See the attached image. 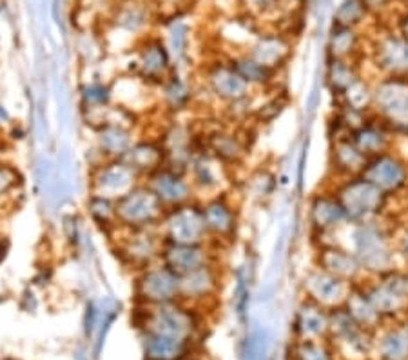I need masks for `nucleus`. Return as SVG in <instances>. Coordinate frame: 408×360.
Segmentation results:
<instances>
[{
	"label": "nucleus",
	"mask_w": 408,
	"mask_h": 360,
	"mask_svg": "<svg viewBox=\"0 0 408 360\" xmlns=\"http://www.w3.org/2000/svg\"><path fill=\"white\" fill-rule=\"evenodd\" d=\"M390 219L392 217L365 224L346 226L350 237L346 245L357 256L365 277H379L398 267H403L394 240V231L398 224H390L388 222Z\"/></svg>",
	"instance_id": "f257e3e1"
},
{
	"label": "nucleus",
	"mask_w": 408,
	"mask_h": 360,
	"mask_svg": "<svg viewBox=\"0 0 408 360\" xmlns=\"http://www.w3.org/2000/svg\"><path fill=\"white\" fill-rule=\"evenodd\" d=\"M327 186L336 193L337 200L345 209L348 224H365L392 217L390 213L392 200L361 175L331 180V184Z\"/></svg>",
	"instance_id": "f03ea898"
},
{
	"label": "nucleus",
	"mask_w": 408,
	"mask_h": 360,
	"mask_svg": "<svg viewBox=\"0 0 408 360\" xmlns=\"http://www.w3.org/2000/svg\"><path fill=\"white\" fill-rule=\"evenodd\" d=\"M203 88L211 99L220 102L227 110V113L236 111V119L253 117V99L256 91L236 73V69L229 64V60L207 64L203 73Z\"/></svg>",
	"instance_id": "7ed1b4c3"
},
{
	"label": "nucleus",
	"mask_w": 408,
	"mask_h": 360,
	"mask_svg": "<svg viewBox=\"0 0 408 360\" xmlns=\"http://www.w3.org/2000/svg\"><path fill=\"white\" fill-rule=\"evenodd\" d=\"M372 115L390 128L396 141L408 139V77L381 75L374 79Z\"/></svg>",
	"instance_id": "20e7f679"
},
{
	"label": "nucleus",
	"mask_w": 408,
	"mask_h": 360,
	"mask_svg": "<svg viewBox=\"0 0 408 360\" xmlns=\"http://www.w3.org/2000/svg\"><path fill=\"white\" fill-rule=\"evenodd\" d=\"M164 237L158 228L151 230H118L111 237V245L118 262L133 275L160 262Z\"/></svg>",
	"instance_id": "39448f33"
},
{
	"label": "nucleus",
	"mask_w": 408,
	"mask_h": 360,
	"mask_svg": "<svg viewBox=\"0 0 408 360\" xmlns=\"http://www.w3.org/2000/svg\"><path fill=\"white\" fill-rule=\"evenodd\" d=\"M359 284L383 320L408 315V269L405 266L379 277H367Z\"/></svg>",
	"instance_id": "423d86ee"
},
{
	"label": "nucleus",
	"mask_w": 408,
	"mask_h": 360,
	"mask_svg": "<svg viewBox=\"0 0 408 360\" xmlns=\"http://www.w3.org/2000/svg\"><path fill=\"white\" fill-rule=\"evenodd\" d=\"M166 206L145 182L116 200L118 230H151L158 228L166 215Z\"/></svg>",
	"instance_id": "0eeeda50"
},
{
	"label": "nucleus",
	"mask_w": 408,
	"mask_h": 360,
	"mask_svg": "<svg viewBox=\"0 0 408 360\" xmlns=\"http://www.w3.org/2000/svg\"><path fill=\"white\" fill-rule=\"evenodd\" d=\"M361 177L374 184L392 202L408 197V157L399 152L398 146L390 152L367 158Z\"/></svg>",
	"instance_id": "6e6552de"
},
{
	"label": "nucleus",
	"mask_w": 408,
	"mask_h": 360,
	"mask_svg": "<svg viewBox=\"0 0 408 360\" xmlns=\"http://www.w3.org/2000/svg\"><path fill=\"white\" fill-rule=\"evenodd\" d=\"M305 224L312 242L332 239L348 226L345 209L329 186L309 195L305 202Z\"/></svg>",
	"instance_id": "1a4fd4ad"
},
{
	"label": "nucleus",
	"mask_w": 408,
	"mask_h": 360,
	"mask_svg": "<svg viewBox=\"0 0 408 360\" xmlns=\"http://www.w3.org/2000/svg\"><path fill=\"white\" fill-rule=\"evenodd\" d=\"M202 204L203 220H205L207 233H209V244L218 251L225 245L234 244V240L240 233V206L231 197L229 191L212 195L200 200Z\"/></svg>",
	"instance_id": "9d476101"
},
{
	"label": "nucleus",
	"mask_w": 408,
	"mask_h": 360,
	"mask_svg": "<svg viewBox=\"0 0 408 360\" xmlns=\"http://www.w3.org/2000/svg\"><path fill=\"white\" fill-rule=\"evenodd\" d=\"M158 230L169 244H209L200 200L166 209Z\"/></svg>",
	"instance_id": "9b49d317"
},
{
	"label": "nucleus",
	"mask_w": 408,
	"mask_h": 360,
	"mask_svg": "<svg viewBox=\"0 0 408 360\" xmlns=\"http://www.w3.org/2000/svg\"><path fill=\"white\" fill-rule=\"evenodd\" d=\"M133 291L136 304L160 306L178 302L181 295V278L162 262L145 267L133 275Z\"/></svg>",
	"instance_id": "f8f14e48"
},
{
	"label": "nucleus",
	"mask_w": 408,
	"mask_h": 360,
	"mask_svg": "<svg viewBox=\"0 0 408 360\" xmlns=\"http://www.w3.org/2000/svg\"><path fill=\"white\" fill-rule=\"evenodd\" d=\"M144 182V178L124 158L100 160L89 167V193L118 200Z\"/></svg>",
	"instance_id": "ddd939ff"
},
{
	"label": "nucleus",
	"mask_w": 408,
	"mask_h": 360,
	"mask_svg": "<svg viewBox=\"0 0 408 360\" xmlns=\"http://www.w3.org/2000/svg\"><path fill=\"white\" fill-rule=\"evenodd\" d=\"M312 244H314L312 266L321 267L348 284H359L367 278L357 256L352 253V250L346 244H341L337 239L320 240V242H312Z\"/></svg>",
	"instance_id": "4468645a"
},
{
	"label": "nucleus",
	"mask_w": 408,
	"mask_h": 360,
	"mask_svg": "<svg viewBox=\"0 0 408 360\" xmlns=\"http://www.w3.org/2000/svg\"><path fill=\"white\" fill-rule=\"evenodd\" d=\"M354 284L341 280L336 275L310 266L301 277V297L309 298L312 302L320 304L327 309H334L343 306L346 295L350 293Z\"/></svg>",
	"instance_id": "2eb2a0df"
},
{
	"label": "nucleus",
	"mask_w": 408,
	"mask_h": 360,
	"mask_svg": "<svg viewBox=\"0 0 408 360\" xmlns=\"http://www.w3.org/2000/svg\"><path fill=\"white\" fill-rule=\"evenodd\" d=\"M144 182L153 189V193L160 199V202L167 209L198 200V195L192 188L189 175L176 167L167 166V164L151 173L149 177H145Z\"/></svg>",
	"instance_id": "dca6fc26"
},
{
	"label": "nucleus",
	"mask_w": 408,
	"mask_h": 360,
	"mask_svg": "<svg viewBox=\"0 0 408 360\" xmlns=\"http://www.w3.org/2000/svg\"><path fill=\"white\" fill-rule=\"evenodd\" d=\"M203 142V152L220 160L223 166L233 169L236 166H242L243 160L248 155V141L245 139L242 131L231 125H218L214 130L200 133Z\"/></svg>",
	"instance_id": "f3484780"
},
{
	"label": "nucleus",
	"mask_w": 408,
	"mask_h": 360,
	"mask_svg": "<svg viewBox=\"0 0 408 360\" xmlns=\"http://www.w3.org/2000/svg\"><path fill=\"white\" fill-rule=\"evenodd\" d=\"M93 152L100 160L125 158L138 141L133 124L127 120H105L103 124L93 128Z\"/></svg>",
	"instance_id": "a211bd4d"
},
{
	"label": "nucleus",
	"mask_w": 408,
	"mask_h": 360,
	"mask_svg": "<svg viewBox=\"0 0 408 360\" xmlns=\"http://www.w3.org/2000/svg\"><path fill=\"white\" fill-rule=\"evenodd\" d=\"M181 278V295L180 300L187 306L200 308L211 302L220 295L223 284L222 266L216 262L205 264L196 272L183 275Z\"/></svg>",
	"instance_id": "6ab92c4d"
},
{
	"label": "nucleus",
	"mask_w": 408,
	"mask_h": 360,
	"mask_svg": "<svg viewBox=\"0 0 408 360\" xmlns=\"http://www.w3.org/2000/svg\"><path fill=\"white\" fill-rule=\"evenodd\" d=\"M227 166H223L222 162L209 155V153H198L187 167V175L191 178V184L198 195V200H203L212 195L223 193L225 182L229 178Z\"/></svg>",
	"instance_id": "aec40b11"
},
{
	"label": "nucleus",
	"mask_w": 408,
	"mask_h": 360,
	"mask_svg": "<svg viewBox=\"0 0 408 360\" xmlns=\"http://www.w3.org/2000/svg\"><path fill=\"white\" fill-rule=\"evenodd\" d=\"M216 248L211 244H164L162 250V264H166L170 272H175L178 277H183L187 273L196 272L205 264L218 261Z\"/></svg>",
	"instance_id": "412c9836"
},
{
	"label": "nucleus",
	"mask_w": 408,
	"mask_h": 360,
	"mask_svg": "<svg viewBox=\"0 0 408 360\" xmlns=\"http://www.w3.org/2000/svg\"><path fill=\"white\" fill-rule=\"evenodd\" d=\"M175 69V60L162 40H147L136 53L135 75L155 88H158Z\"/></svg>",
	"instance_id": "4be33fe9"
},
{
	"label": "nucleus",
	"mask_w": 408,
	"mask_h": 360,
	"mask_svg": "<svg viewBox=\"0 0 408 360\" xmlns=\"http://www.w3.org/2000/svg\"><path fill=\"white\" fill-rule=\"evenodd\" d=\"M348 136L367 158L390 152L396 147V142H398L390 128L383 124L381 120L376 119L374 115L368 117L361 125H357Z\"/></svg>",
	"instance_id": "5701e85b"
},
{
	"label": "nucleus",
	"mask_w": 408,
	"mask_h": 360,
	"mask_svg": "<svg viewBox=\"0 0 408 360\" xmlns=\"http://www.w3.org/2000/svg\"><path fill=\"white\" fill-rule=\"evenodd\" d=\"M370 60L376 66L377 77L403 75L408 77V42L399 35H387L377 40Z\"/></svg>",
	"instance_id": "b1692460"
},
{
	"label": "nucleus",
	"mask_w": 408,
	"mask_h": 360,
	"mask_svg": "<svg viewBox=\"0 0 408 360\" xmlns=\"http://www.w3.org/2000/svg\"><path fill=\"white\" fill-rule=\"evenodd\" d=\"M367 164V157L350 141V136L332 139L329 147V169L331 180L348 178L361 175L363 167Z\"/></svg>",
	"instance_id": "393cba45"
},
{
	"label": "nucleus",
	"mask_w": 408,
	"mask_h": 360,
	"mask_svg": "<svg viewBox=\"0 0 408 360\" xmlns=\"http://www.w3.org/2000/svg\"><path fill=\"white\" fill-rule=\"evenodd\" d=\"M296 333L301 340H320L331 329V309L301 297L294 317Z\"/></svg>",
	"instance_id": "a878e982"
},
{
	"label": "nucleus",
	"mask_w": 408,
	"mask_h": 360,
	"mask_svg": "<svg viewBox=\"0 0 408 360\" xmlns=\"http://www.w3.org/2000/svg\"><path fill=\"white\" fill-rule=\"evenodd\" d=\"M156 89H158V102L162 110H166L169 115H178L181 111L189 110L194 102L192 82L181 77L178 69H175Z\"/></svg>",
	"instance_id": "bb28decb"
},
{
	"label": "nucleus",
	"mask_w": 408,
	"mask_h": 360,
	"mask_svg": "<svg viewBox=\"0 0 408 360\" xmlns=\"http://www.w3.org/2000/svg\"><path fill=\"white\" fill-rule=\"evenodd\" d=\"M245 53L254 60H258L259 64L281 73V69L287 66V60L290 57V46L287 38L278 33H267V35H259L258 40L254 42L253 46H248Z\"/></svg>",
	"instance_id": "cd10ccee"
},
{
	"label": "nucleus",
	"mask_w": 408,
	"mask_h": 360,
	"mask_svg": "<svg viewBox=\"0 0 408 360\" xmlns=\"http://www.w3.org/2000/svg\"><path fill=\"white\" fill-rule=\"evenodd\" d=\"M229 64L236 69V73L242 77L245 82L254 89V91H272L278 88V71L267 68L253 57H248L247 53H238L234 57L227 58Z\"/></svg>",
	"instance_id": "c85d7f7f"
},
{
	"label": "nucleus",
	"mask_w": 408,
	"mask_h": 360,
	"mask_svg": "<svg viewBox=\"0 0 408 360\" xmlns=\"http://www.w3.org/2000/svg\"><path fill=\"white\" fill-rule=\"evenodd\" d=\"M124 160L145 180L158 167L166 166V152L158 139H138Z\"/></svg>",
	"instance_id": "c756f323"
},
{
	"label": "nucleus",
	"mask_w": 408,
	"mask_h": 360,
	"mask_svg": "<svg viewBox=\"0 0 408 360\" xmlns=\"http://www.w3.org/2000/svg\"><path fill=\"white\" fill-rule=\"evenodd\" d=\"M343 309L350 315V319L354 322L359 324L363 329H367L370 333L379 331V328H383V324H385L383 317L377 313V309L374 308V304L367 297L361 284L352 286L350 293L346 295L345 302H343Z\"/></svg>",
	"instance_id": "7c9ffc66"
},
{
	"label": "nucleus",
	"mask_w": 408,
	"mask_h": 360,
	"mask_svg": "<svg viewBox=\"0 0 408 360\" xmlns=\"http://www.w3.org/2000/svg\"><path fill=\"white\" fill-rule=\"evenodd\" d=\"M363 77L357 60H336V58H327L325 66V88L332 93L334 99L341 97L352 84Z\"/></svg>",
	"instance_id": "2f4dec72"
},
{
	"label": "nucleus",
	"mask_w": 408,
	"mask_h": 360,
	"mask_svg": "<svg viewBox=\"0 0 408 360\" xmlns=\"http://www.w3.org/2000/svg\"><path fill=\"white\" fill-rule=\"evenodd\" d=\"M359 44L361 38L354 27L337 26L334 24L327 44V58H336V60H357L359 57Z\"/></svg>",
	"instance_id": "473e14b6"
},
{
	"label": "nucleus",
	"mask_w": 408,
	"mask_h": 360,
	"mask_svg": "<svg viewBox=\"0 0 408 360\" xmlns=\"http://www.w3.org/2000/svg\"><path fill=\"white\" fill-rule=\"evenodd\" d=\"M86 211H88V217L91 219V222L109 239L118 231V224H116V200L89 193L88 200H86Z\"/></svg>",
	"instance_id": "72a5a7b5"
},
{
	"label": "nucleus",
	"mask_w": 408,
	"mask_h": 360,
	"mask_svg": "<svg viewBox=\"0 0 408 360\" xmlns=\"http://www.w3.org/2000/svg\"><path fill=\"white\" fill-rule=\"evenodd\" d=\"M111 104H113V89H111V84L103 82L100 79L88 80V82L82 84V88H80L82 113L103 110V108H107Z\"/></svg>",
	"instance_id": "f704fd0d"
},
{
	"label": "nucleus",
	"mask_w": 408,
	"mask_h": 360,
	"mask_svg": "<svg viewBox=\"0 0 408 360\" xmlns=\"http://www.w3.org/2000/svg\"><path fill=\"white\" fill-rule=\"evenodd\" d=\"M285 108H287V97L283 93H274L272 97L264 100L259 106H254L251 119L259 122V124H270L283 113Z\"/></svg>",
	"instance_id": "c9c22d12"
},
{
	"label": "nucleus",
	"mask_w": 408,
	"mask_h": 360,
	"mask_svg": "<svg viewBox=\"0 0 408 360\" xmlns=\"http://www.w3.org/2000/svg\"><path fill=\"white\" fill-rule=\"evenodd\" d=\"M365 13H367V8H365L363 0H343L337 8L336 16H334V24L356 29Z\"/></svg>",
	"instance_id": "e433bc0d"
},
{
	"label": "nucleus",
	"mask_w": 408,
	"mask_h": 360,
	"mask_svg": "<svg viewBox=\"0 0 408 360\" xmlns=\"http://www.w3.org/2000/svg\"><path fill=\"white\" fill-rule=\"evenodd\" d=\"M187 42H189V35H187L186 24H181V22L173 24V27H170V40L166 46L175 64L187 55Z\"/></svg>",
	"instance_id": "4c0bfd02"
},
{
	"label": "nucleus",
	"mask_w": 408,
	"mask_h": 360,
	"mask_svg": "<svg viewBox=\"0 0 408 360\" xmlns=\"http://www.w3.org/2000/svg\"><path fill=\"white\" fill-rule=\"evenodd\" d=\"M248 186H251V191H253L254 199L264 200L272 195L274 188H276V177H274L270 171L259 169L258 173H254L253 177H251Z\"/></svg>",
	"instance_id": "58836bf2"
},
{
	"label": "nucleus",
	"mask_w": 408,
	"mask_h": 360,
	"mask_svg": "<svg viewBox=\"0 0 408 360\" xmlns=\"http://www.w3.org/2000/svg\"><path fill=\"white\" fill-rule=\"evenodd\" d=\"M22 186V177L18 169L10 164H0V200L11 199V195Z\"/></svg>",
	"instance_id": "ea45409f"
},
{
	"label": "nucleus",
	"mask_w": 408,
	"mask_h": 360,
	"mask_svg": "<svg viewBox=\"0 0 408 360\" xmlns=\"http://www.w3.org/2000/svg\"><path fill=\"white\" fill-rule=\"evenodd\" d=\"M116 21H118V26L127 29V32H138L147 19H145V13L140 8H125Z\"/></svg>",
	"instance_id": "a19ab883"
},
{
	"label": "nucleus",
	"mask_w": 408,
	"mask_h": 360,
	"mask_svg": "<svg viewBox=\"0 0 408 360\" xmlns=\"http://www.w3.org/2000/svg\"><path fill=\"white\" fill-rule=\"evenodd\" d=\"M394 240H396V250L401 259V264L408 266V222H398L394 231Z\"/></svg>",
	"instance_id": "79ce46f5"
},
{
	"label": "nucleus",
	"mask_w": 408,
	"mask_h": 360,
	"mask_svg": "<svg viewBox=\"0 0 408 360\" xmlns=\"http://www.w3.org/2000/svg\"><path fill=\"white\" fill-rule=\"evenodd\" d=\"M248 10L256 13V15H267L270 11L276 10L279 0H247Z\"/></svg>",
	"instance_id": "37998d69"
},
{
	"label": "nucleus",
	"mask_w": 408,
	"mask_h": 360,
	"mask_svg": "<svg viewBox=\"0 0 408 360\" xmlns=\"http://www.w3.org/2000/svg\"><path fill=\"white\" fill-rule=\"evenodd\" d=\"M398 35L408 42V11L405 13L403 21L399 22V33H398Z\"/></svg>",
	"instance_id": "c03bdc74"
},
{
	"label": "nucleus",
	"mask_w": 408,
	"mask_h": 360,
	"mask_svg": "<svg viewBox=\"0 0 408 360\" xmlns=\"http://www.w3.org/2000/svg\"><path fill=\"white\" fill-rule=\"evenodd\" d=\"M5 250H8V242H5L4 237H0V261H2V259H4Z\"/></svg>",
	"instance_id": "a18cd8bd"
},
{
	"label": "nucleus",
	"mask_w": 408,
	"mask_h": 360,
	"mask_svg": "<svg viewBox=\"0 0 408 360\" xmlns=\"http://www.w3.org/2000/svg\"><path fill=\"white\" fill-rule=\"evenodd\" d=\"M405 200H407V211H405V217H407V222H408V197Z\"/></svg>",
	"instance_id": "49530a36"
}]
</instances>
